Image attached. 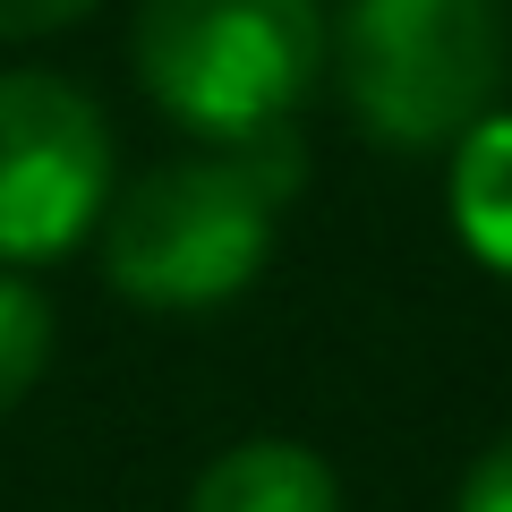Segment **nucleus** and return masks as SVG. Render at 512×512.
Segmentation results:
<instances>
[{
  "label": "nucleus",
  "instance_id": "f257e3e1",
  "mask_svg": "<svg viewBox=\"0 0 512 512\" xmlns=\"http://www.w3.org/2000/svg\"><path fill=\"white\" fill-rule=\"evenodd\" d=\"M137 86L205 146H256L291 128L325 69V0H137Z\"/></svg>",
  "mask_w": 512,
  "mask_h": 512
},
{
  "label": "nucleus",
  "instance_id": "f03ea898",
  "mask_svg": "<svg viewBox=\"0 0 512 512\" xmlns=\"http://www.w3.org/2000/svg\"><path fill=\"white\" fill-rule=\"evenodd\" d=\"M325 60L350 120L384 154H444L495 111L512 52L495 0H342Z\"/></svg>",
  "mask_w": 512,
  "mask_h": 512
},
{
  "label": "nucleus",
  "instance_id": "7ed1b4c3",
  "mask_svg": "<svg viewBox=\"0 0 512 512\" xmlns=\"http://www.w3.org/2000/svg\"><path fill=\"white\" fill-rule=\"evenodd\" d=\"M274 222H282V197L256 180V163L239 146H222V154L163 163L137 188H120L94 222V265L128 308L197 316V308L239 299L265 274Z\"/></svg>",
  "mask_w": 512,
  "mask_h": 512
},
{
  "label": "nucleus",
  "instance_id": "20e7f679",
  "mask_svg": "<svg viewBox=\"0 0 512 512\" xmlns=\"http://www.w3.org/2000/svg\"><path fill=\"white\" fill-rule=\"evenodd\" d=\"M111 205V128L77 77L0 69V265L35 274L94 239Z\"/></svg>",
  "mask_w": 512,
  "mask_h": 512
},
{
  "label": "nucleus",
  "instance_id": "39448f33",
  "mask_svg": "<svg viewBox=\"0 0 512 512\" xmlns=\"http://www.w3.org/2000/svg\"><path fill=\"white\" fill-rule=\"evenodd\" d=\"M188 512H342V487H333V461L316 444L248 436L197 470Z\"/></svg>",
  "mask_w": 512,
  "mask_h": 512
},
{
  "label": "nucleus",
  "instance_id": "423d86ee",
  "mask_svg": "<svg viewBox=\"0 0 512 512\" xmlns=\"http://www.w3.org/2000/svg\"><path fill=\"white\" fill-rule=\"evenodd\" d=\"M453 231L478 265L512 274V120L487 111L453 146Z\"/></svg>",
  "mask_w": 512,
  "mask_h": 512
},
{
  "label": "nucleus",
  "instance_id": "0eeeda50",
  "mask_svg": "<svg viewBox=\"0 0 512 512\" xmlns=\"http://www.w3.org/2000/svg\"><path fill=\"white\" fill-rule=\"evenodd\" d=\"M43 367H52V299L0 265V419L43 384Z\"/></svg>",
  "mask_w": 512,
  "mask_h": 512
},
{
  "label": "nucleus",
  "instance_id": "6e6552de",
  "mask_svg": "<svg viewBox=\"0 0 512 512\" xmlns=\"http://www.w3.org/2000/svg\"><path fill=\"white\" fill-rule=\"evenodd\" d=\"M453 512H512V436H495L487 453L470 461V478H461Z\"/></svg>",
  "mask_w": 512,
  "mask_h": 512
},
{
  "label": "nucleus",
  "instance_id": "1a4fd4ad",
  "mask_svg": "<svg viewBox=\"0 0 512 512\" xmlns=\"http://www.w3.org/2000/svg\"><path fill=\"white\" fill-rule=\"evenodd\" d=\"M86 9H103V0H0V43L60 35V26H77Z\"/></svg>",
  "mask_w": 512,
  "mask_h": 512
}]
</instances>
